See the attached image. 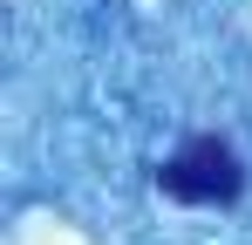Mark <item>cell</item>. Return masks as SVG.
<instances>
[{
    "mask_svg": "<svg viewBox=\"0 0 252 245\" xmlns=\"http://www.w3.org/2000/svg\"><path fill=\"white\" fill-rule=\"evenodd\" d=\"M157 184H164V198H177V204H232L246 191V170H239V150H232L225 136H191V143L157 170Z\"/></svg>",
    "mask_w": 252,
    "mask_h": 245,
    "instance_id": "6da1fadb",
    "label": "cell"
}]
</instances>
